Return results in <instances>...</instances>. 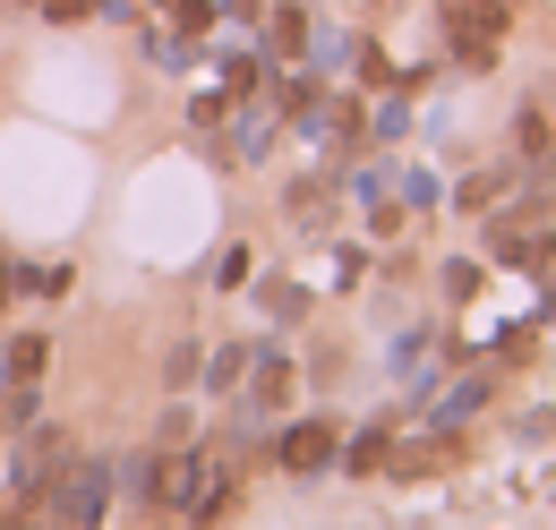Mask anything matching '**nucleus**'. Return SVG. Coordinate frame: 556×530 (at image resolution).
Wrapping results in <instances>:
<instances>
[{
	"instance_id": "obj_5",
	"label": "nucleus",
	"mask_w": 556,
	"mask_h": 530,
	"mask_svg": "<svg viewBox=\"0 0 556 530\" xmlns=\"http://www.w3.org/2000/svg\"><path fill=\"white\" fill-rule=\"evenodd\" d=\"M488 257H496V265H522V274H531V265H548V257H556V240H548V231H531V223H496Z\"/></svg>"
},
{
	"instance_id": "obj_13",
	"label": "nucleus",
	"mask_w": 556,
	"mask_h": 530,
	"mask_svg": "<svg viewBox=\"0 0 556 530\" xmlns=\"http://www.w3.org/2000/svg\"><path fill=\"white\" fill-rule=\"evenodd\" d=\"M343 470H377L386 463V428H368V437H351V454H334Z\"/></svg>"
},
{
	"instance_id": "obj_15",
	"label": "nucleus",
	"mask_w": 556,
	"mask_h": 530,
	"mask_svg": "<svg viewBox=\"0 0 556 530\" xmlns=\"http://www.w3.org/2000/svg\"><path fill=\"white\" fill-rule=\"evenodd\" d=\"M163 386H198V342H180V351L163 359Z\"/></svg>"
},
{
	"instance_id": "obj_12",
	"label": "nucleus",
	"mask_w": 556,
	"mask_h": 530,
	"mask_svg": "<svg viewBox=\"0 0 556 530\" xmlns=\"http://www.w3.org/2000/svg\"><path fill=\"white\" fill-rule=\"evenodd\" d=\"M326 205H334V180H300V189H291V214H300V223H317Z\"/></svg>"
},
{
	"instance_id": "obj_11",
	"label": "nucleus",
	"mask_w": 556,
	"mask_h": 530,
	"mask_svg": "<svg viewBox=\"0 0 556 530\" xmlns=\"http://www.w3.org/2000/svg\"><path fill=\"white\" fill-rule=\"evenodd\" d=\"M0 428H35V386H0Z\"/></svg>"
},
{
	"instance_id": "obj_2",
	"label": "nucleus",
	"mask_w": 556,
	"mask_h": 530,
	"mask_svg": "<svg viewBox=\"0 0 556 530\" xmlns=\"http://www.w3.org/2000/svg\"><path fill=\"white\" fill-rule=\"evenodd\" d=\"M514 26V0H445V52L463 68H488Z\"/></svg>"
},
{
	"instance_id": "obj_8",
	"label": "nucleus",
	"mask_w": 556,
	"mask_h": 530,
	"mask_svg": "<svg viewBox=\"0 0 556 530\" xmlns=\"http://www.w3.org/2000/svg\"><path fill=\"white\" fill-rule=\"evenodd\" d=\"M300 52H308V9L282 0L275 17H266V61H300Z\"/></svg>"
},
{
	"instance_id": "obj_7",
	"label": "nucleus",
	"mask_w": 556,
	"mask_h": 530,
	"mask_svg": "<svg viewBox=\"0 0 556 530\" xmlns=\"http://www.w3.org/2000/svg\"><path fill=\"white\" fill-rule=\"evenodd\" d=\"M138 52L154 68H189V61H198V43H189V35H172L163 17H138Z\"/></svg>"
},
{
	"instance_id": "obj_20",
	"label": "nucleus",
	"mask_w": 556,
	"mask_h": 530,
	"mask_svg": "<svg viewBox=\"0 0 556 530\" xmlns=\"http://www.w3.org/2000/svg\"><path fill=\"white\" fill-rule=\"evenodd\" d=\"M214 17H240V26H249V17H257V0H206Z\"/></svg>"
},
{
	"instance_id": "obj_6",
	"label": "nucleus",
	"mask_w": 556,
	"mask_h": 530,
	"mask_svg": "<svg viewBox=\"0 0 556 530\" xmlns=\"http://www.w3.org/2000/svg\"><path fill=\"white\" fill-rule=\"evenodd\" d=\"M43 359H52L43 333H9L0 342V386H43Z\"/></svg>"
},
{
	"instance_id": "obj_18",
	"label": "nucleus",
	"mask_w": 556,
	"mask_h": 530,
	"mask_svg": "<svg viewBox=\"0 0 556 530\" xmlns=\"http://www.w3.org/2000/svg\"><path fill=\"white\" fill-rule=\"evenodd\" d=\"M386 189H394V172H386V163H377V172H359V180H351V198H368V205H386Z\"/></svg>"
},
{
	"instance_id": "obj_17",
	"label": "nucleus",
	"mask_w": 556,
	"mask_h": 530,
	"mask_svg": "<svg viewBox=\"0 0 556 530\" xmlns=\"http://www.w3.org/2000/svg\"><path fill=\"white\" fill-rule=\"evenodd\" d=\"M249 359H257V351H214V377H206V386H240Z\"/></svg>"
},
{
	"instance_id": "obj_3",
	"label": "nucleus",
	"mask_w": 556,
	"mask_h": 530,
	"mask_svg": "<svg viewBox=\"0 0 556 530\" xmlns=\"http://www.w3.org/2000/svg\"><path fill=\"white\" fill-rule=\"evenodd\" d=\"M61 463H70V437H52V428H26L17 470H9V522H17L26 505H43V488L61 479Z\"/></svg>"
},
{
	"instance_id": "obj_4",
	"label": "nucleus",
	"mask_w": 556,
	"mask_h": 530,
	"mask_svg": "<svg viewBox=\"0 0 556 530\" xmlns=\"http://www.w3.org/2000/svg\"><path fill=\"white\" fill-rule=\"evenodd\" d=\"M275 463L291 479H308V470H334V428L326 419H300V428H282L275 437Z\"/></svg>"
},
{
	"instance_id": "obj_1",
	"label": "nucleus",
	"mask_w": 556,
	"mask_h": 530,
	"mask_svg": "<svg viewBox=\"0 0 556 530\" xmlns=\"http://www.w3.org/2000/svg\"><path fill=\"white\" fill-rule=\"evenodd\" d=\"M112 488H121V479H112V463H103V454H70V463H61V479L43 488V505H35V514H43V522L86 530V522H103V514H112Z\"/></svg>"
},
{
	"instance_id": "obj_14",
	"label": "nucleus",
	"mask_w": 556,
	"mask_h": 530,
	"mask_svg": "<svg viewBox=\"0 0 556 530\" xmlns=\"http://www.w3.org/2000/svg\"><path fill=\"white\" fill-rule=\"evenodd\" d=\"M505 189H514V163H496V172H480V180L463 189V205H496Z\"/></svg>"
},
{
	"instance_id": "obj_16",
	"label": "nucleus",
	"mask_w": 556,
	"mask_h": 530,
	"mask_svg": "<svg viewBox=\"0 0 556 530\" xmlns=\"http://www.w3.org/2000/svg\"><path fill=\"white\" fill-rule=\"evenodd\" d=\"M35 9H43V17H52V26H77V17H94V9H103V0H35Z\"/></svg>"
},
{
	"instance_id": "obj_19",
	"label": "nucleus",
	"mask_w": 556,
	"mask_h": 530,
	"mask_svg": "<svg viewBox=\"0 0 556 530\" xmlns=\"http://www.w3.org/2000/svg\"><path fill=\"white\" fill-rule=\"evenodd\" d=\"M266 308H275V326H291V317H300V291H291V282H275V291H266Z\"/></svg>"
},
{
	"instance_id": "obj_10",
	"label": "nucleus",
	"mask_w": 556,
	"mask_h": 530,
	"mask_svg": "<svg viewBox=\"0 0 556 530\" xmlns=\"http://www.w3.org/2000/svg\"><path fill=\"white\" fill-rule=\"evenodd\" d=\"M488 402V377H463V386H454V394L437 402V428H454V419H471V411H480Z\"/></svg>"
},
{
	"instance_id": "obj_9",
	"label": "nucleus",
	"mask_w": 556,
	"mask_h": 530,
	"mask_svg": "<svg viewBox=\"0 0 556 530\" xmlns=\"http://www.w3.org/2000/svg\"><path fill=\"white\" fill-rule=\"evenodd\" d=\"M249 368H257V377H249V394H257V402H266V411H275V402L291 394V359H282V351H257Z\"/></svg>"
}]
</instances>
